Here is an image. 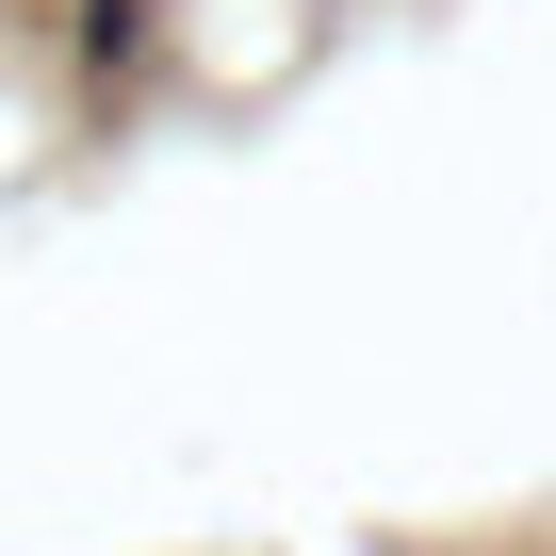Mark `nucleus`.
Segmentation results:
<instances>
[{
  "instance_id": "nucleus-1",
  "label": "nucleus",
  "mask_w": 556,
  "mask_h": 556,
  "mask_svg": "<svg viewBox=\"0 0 556 556\" xmlns=\"http://www.w3.org/2000/svg\"><path fill=\"white\" fill-rule=\"evenodd\" d=\"M66 66H83V99H148L164 83V0H66Z\"/></svg>"
}]
</instances>
